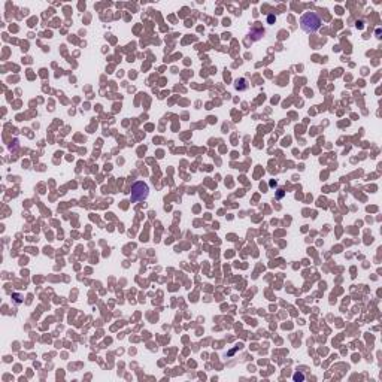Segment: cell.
Here are the masks:
<instances>
[{"mask_svg":"<svg viewBox=\"0 0 382 382\" xmlns=\"http://www.w3.org/2000/svg\"><path fill=\"white\" fill-rule=\"evenodd\" d=\"M322 24L321 17L316 12H305L300 18V27L306 33H315L318 32Z\"/></svg>","mask_w":382,"mask_h":382,"instance_id":"cell-1","label":"cell"},{"mask_svg":"<svg viewBox=\"0 0 382 382\" xmlns=\"http://www.w3.org/2000/svg\"><path fill=\"white\" fill-rule=\"evenodd\" d=\"M148 194H149L148 185L145 184V182H142V181H139L136 184H133V187H131L130 198H131V202H142V200H145V198L148 197Z\"/></svg>","mask_w":382,"mask_h":382,"instance_id":"cell-2","label":"cell"},{"mask_svg":"<svg viewBox=\"0 0 382 382\" xmlns=\"http://www.w3.org/2000/svg\"><path fill=\"white\" fill-rule=\"evenodd\" d=\"M234 87H236V90H246L248 88V84H246V79H238V81L234 82Z\"/></svg>","mask_w":382,"mask_h":382,"instance_id":"cell-3","label":"cell"},{"mask_svg":"<svg viewBox=\"0 0 382 382\" xmlns=\"http://www.w3.org/2000/svg\"><path fill=\"white\" fill-rule=\"evenodd\" d=\"M293 378H294V381H303L305 379V376L301 375V373H294Z\"/></svg>","mask_w":382,"mask_h":382,"instance_id":"cell-4","label":"cell"},{"mask_svg":"<svg viewBox=\"0 0 382 382\" xmlns=\"http://www.w3.org/2000/svg\"><path fill=\"white\" fill-rule=\"evenodd\" d=\"M282 196H284V190H278V196H276V197H278V198H281V197H282Z\"/></svg>","mask_w":382,"mask_h":382,"instance_id":"cell-5","label":"cell"}]
</instances>
